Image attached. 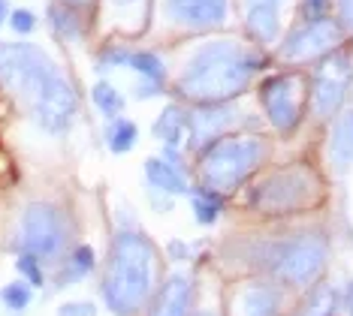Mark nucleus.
I'll use <instances>...</instances> for the list:
<instances>
[{"label": "nucleus", "mask_w": 353, "mask_h": 316, "mask_svg": "<svg viewBox=\"0 0 353 316\" xmlns=\"http://www.w3.org/2000/svg\"><path fill=\"white\" fill-rule=\"evenodd\" d=\"M10 12H12L10 10V0H0V28H3V21L10 19Z\"/></svg>", "instance_id": "nucleus-33"}, {"label": "nucleus", "mask_w": 353, "mask_h": 316, "mask_svg": "<svg viewBox=\"0 0 353 316\" xmlns=\"http://www.w3.org/2000/svg\"><path fill=\"white\" fill-rule=\"evenodd\" d=\"M221 208H223L221 193H214L208 187H196L194 190V217H196L199 226H212L221 217Z\"/></svg>", "instance_id": "nucleus-23"}, {"label": "nucleus", "mask_w": 353, "mask_h": 316, "mask_svg": "<svg viewBox=\"0 0 353 316\" xmlns=\"http://www.w3.org/2000/svg\"><path fill=\"white\" fill-rule=\"evenodd\" d=\"M10 28L15 30V34H21V36L34 34L37 30V15L30 10H12L10 12Z\"/></svg>", "instance_id": "nucleus-28"}, {"label": "nucleus", "mask_w": 353, "mask_h": 316, "mask_svg": "<svg viewBox=\"0 0 353 316\" xmlns=\"http://www.w3.org/2000/svg\"><path fill=\"white\" fill-rule=\"evenodd\" d=\"M190 304H194V280L188 274H172L160 286L151 316H190Z\"/></svg>", "instance_id": "nucleus-14"}, {"label": "nucleus", "mask_w": 353, "mask_h": 316, "mask_svg": "<svg viewBox=\"0 0 353 316\" xmlns=\"http://www.w3.org/2000/svg\"><path fill=\"white\" fill-rule=\"evenodd\" d=\"M184 127H188V115H184L179 105H166L160 112V118L154 120V136L160 142L170 145V148H175L184 139Z\"/></svg>", "instance_id": "nucleus-21"}, {"label": "nucleus", "mask_w": 353, "mask_h": 316, "mask_svg": "<svg viewBox=\"0 0 353 316\" xmlns=\"http://www.w3.org/2000/svg\"><path fill=\"white\" fill-rule=\"evenodd\" d=\"M94 268H97V253H94V247L88 244H79L73 253L67 256V262H63V268L58 274V286H70V283H79L82 277H88Z\"/></svg>", "instance_id": "nucleus-19"}, {"label": "nucleus", "mask_w": 353, "mask_h": 316, "mask_svg": "<svg viewBox=\"0 0 353 316\" xmlns=\"http://www.w3.org/2000/svg\"><path fill=\"white\" fill-rule=\"evenodd\" d=\"M145 178L148 184L160 193H172V196H184L190 193L188 178L181 175V169L170 163V160H160V157H148L145 160Z\"/></svg>", "instance_id": "nucleus-17"}, {"label": "nucleus", "mask_w": 353, "mask_h": 316, "mask_svg": "<svg viewBox=\"0 0 353 316\" xmlns=\"http://www.w3.org/2000/svg\"><path fill=\"white\" fill-rule=\"evenodd\" d=\"M0 302H3V307H10V310H25V307L34 302V286L25 280L6 283V286L0 289Z\"/></svg>", "instance_id": "nucleus-25"}, {"label": "nucleus", "mask_w": 353, "mask_h": 316, "mask_svg": "<svg viewBox=\"0 0 353 316\" xmlns=\"http://www.w3.org/2000/svg\"><path fill=\"white\" fill-rule=\"evenodd\" d=\"M266 157V145L260 139H218L212 142L199 160L203 187L214 193H232Z\"/></svg>", "instance_id": "nucleus-5"}, {"label": "nucleus", "mask_w": 353, "mask_h": 316, "mask_svg": "<svg viewBox=\"0 0 353 316\" xmlns=\"http://www.w3.org/2000/svg\"><path fill=\"white\" fill-rule=\"evenodd\" d=\"M154 289V244L139 226L118 229L109 247L103 302L115 316H133L148 304Z\"/></svg>", "instance_id": "nucleus-3"}, {"label": "nucleus", "mask_w": 353, "mask_h": 316, "mask_svg": "<svg viewBox=\"0 0 353 316\" xmlns=\"http://www.w3.org/2000/svg\"><path fill=\"white\" fill-rule=\"evenodd\" d=\"M341 43V28L339 21L326 19H314V21H302L290 36L281 45V54L290 61H311L320 54H329L332 48H339Z\"/></svg>", "instance_id": "nucleus-9"}, {"label": "nucleus", "mask_w": 353, "mask_h": 316, "mask_svg": "<svg viewBox=\"0 0 353 316\" xmlns=\"http://www.w3.org/2000/svg\"><path fill=\"white\" fill-rule=\"evenodd\" d=\"M239 120V112L232 105H218V103H208L203 109H194L188 115V127L190 136H194V145L199 148H208L212 142L223 139V133Z\"/></svg>", "instance_id": "nucleus-12"}, {"label": "nucleus", "mask_w": 353, "mask_h": 316, "mask_svg": "<svg viewBox=\"0 0 353 316\" xmlns=\"http://www.w3.org/2000/svg\"><path fill=\"white\" fill-rule=\"evenodd\" d=\"M15 271L21 274V280L30 283V286H43L46 283V271H43V262L30 253H19L15 256Z\"/></svg>", "instance_id": "nucleus-26"}, {"label": "nucleus", "mask_w": 353, "mask_h": 316, "mask_svg": "<svg viewBox=\"0 0 353 316\" xmlns=\"http://www.w3.org/2000/svg\"><path fill=\"white\" fill-rule=\"evenodd\" d=\"M49 24H52L54 36L67 39V43H76V39H82V34H85V21H82V15H79V6L63 3V0L49 6Z\"/></svg>", "instance_id": "nucleus-18"}, {"label": "nucleus", "mask_w": 353, "mask_h": 316, "mask_svg": "<svg viewBox=\"0 0 353 316\" xmlns=\"http://www.w3.org/2000/svg\"><path fill=\"white\" fill-rule=\"evenodd\" d=\"M260 67L263 54L254 48L232 39H212L188 58L179 76V91L194 103H227L251 85Z\"/></svg>", "instance_id": "nucleus-2"}, {"label": "nucleus", "mask_w": 353, "mask_h": 316, "mask_svg": "<svg viewBox=\"0 0 353 316\" xmlns=\"http://www.w3.org/2000/svg\"><path fill=\"white\" fill-rule=\"evenodd\" d=\"M329 241L320 232H299L287 238L266 241L254 250V265L266 271L272 280L290 283V286H305L317 280L326 268Z\"/></svg>", "instance_id": "nucleus-4"}, {"label": "nucleus", "mask_w": 353, "mask_h": 316, "mask_svg": "<svg viewBox=\"0 0 353 316\" xmlns=\"http://www.w3.org/2000/svg\"><path fill=\"white\" fill-rule=\"evenodd\" d=\"M302 12H305V21L326 19L329 15V0H302Z\"/></svg>", "instance_id": "nucleus-30"}, {"label": "nucleus", "mask_w": 353, "mask_h": 316, "mask_svg": "<svg viewBox=\"0 0 353 316\" xmlns=\"http://www.w3.org/2000/svg\"><path fill=\"white\" fill-rule=\"evenodd\" d=\"M63 3H73V6H85V3H91V0H63Z\"/></svg>", "instance_id": "nucleus-36"}, {"label": "nucleus", "mask_w": 353, "mask_h": 316, "mask_svg": "<svg viewBox=\"0 0 353 316\" xmlns=\"http://www.w3.org/2000/svg\"><path fill=\"white\" fill-rule=\"evenodd\" d=\"M329 160L339 172H347L353 166V109L341 112L329 133Z\"/></svg>", "instance_id": "nucleus-16"}, {"label": "nucleus", "mask_w": 353, "mask_h": 316, "mask_svg": "<svg viewBox=\"0 0 353 316\" xmlns=\"http://www.w3.org/2000/svg\"><path fill=\"white\" fill-rule=\"evenodd\" d=\"M353 82V58L344 48H332L329 58L317 67L314 76V112L320 118H329L341 109L344 96H347V87Z\"/></svg>", "instance_id": "nucleus-8"}, {"label": "nucleus", "mask_w": 353, "mask_h": 316, "mask_svg": "<svg viewBox=\"0 0 353 316\" xmlns=\"http://www.w3.org/2000/svg\"><path fill=\"white\" fill-rule=\"evenodd\" d=\"M0 85L19 96L43 133L63 136L73 127L79 96L46 48L34 43H0Z\"/></svg>", "instance_id": "nucleus-1"}, {"label": "nucleus", "mask_w": 353, "mask_h": 316, "mask_svg": "<svg viewBox=\"0 0 353 316\" xmlns=\"http://www.w3.org/2000/svg\"><path fill=\"white\" fill-rule=\"evenodd\" d=\"M58 316H97V307L91 302H67L58 307Z\"/></svg>", "instance_id": "nucleus-29"}, {"label": "nucleus", "mask_w": 353, "mask_h": 316, "mask_svg": "<svg viewBox=\"0 0 353 316\" xmlns=\"http://www.w3.org/2000/svg\"><path fill=\"white\" fill-rule=\"evenodd\" d=\"M127 67L139 72L142 82H151V85H160V87H163L166 63H163V58H160V54H154V52H130V58H127Z\"/></svg>", "instance_id": "nucleus-22"}, {"label": "nucleus", "mask_w": 353, "mask_h": 316, "mask_svg": "<svg viewBox=\"0 0 353 316\" xmlns=\"http://www.w3.org/2000/svg\"><path fill=\"white\" fill-rule=\"evenodd\" d=\"M70 220L49 202H34L21 211L15 226V250L30 253L39 262H58L70 247Z\"/></svg>", "instance_id": "nucleus-6"}, {"label": "nucleus", "mask_w": 353, "mask_h": 316, "mask_svg": "<svg viewBox=\"0 0 353 316\" xmlns=\"http://www.w3.org/2000/svg\"><path fill=\"white\" fill-rule=\"evenodd\" d=\"M299 316H332V307H326L323 302H320V298H314V302L305 307Z\"/></svg>", "instance_id": "nucleus-31"}, {"label": "nucleus", "mask_w": 353, "mask_h": 316, "mask_svg": "<svg viewBox=\"0 0 353 316\" xmlns=\"http://www.w3.org/2000/svg\"><path fill=\"white\" fill-rule=\"evenodd\" d=\"M91 100H94V105H97V109L106 118H118L124 112V96H121V91H118L115 85H109V82H97V85H94Z\"/></svg>", "instance_id": "nucleus-24"}, {"label": "nucleus", "mask_w": 353, "mask_h": 316, "mask_svg": "<svg viewBox=\"0 0 353 316\" xmlns=\"http://www.w3.org/2000/svg\"><path fill=\"white\" fill-rule=\"evenodd\" d=\"M281 313V289L272 283H251L239 295V316H278Z\"/></svg>", "instance_id": "nucleus-15"}, {"label": "nucleus", "mask_w": 353, "mask_h": 316, "mask_svg": "<svg viewBox=\"0 0 353 316\" xmlns=\"http://www.w3.org/2000/svg\"><path fill=\"white\" fill-rule=\"evenodd\" d=\"M339 12H341L344 28L353 30V0H339Z\"/></svg>", "instance_id": "nucleus-32"}, {"label": "nucleus", "mask_w": 353, "mask_h": 316, "mask_svg": "<svg viewBox=\"0 0 353 316\" xmlns=\"http://www.w3.org/2000/svg\"><path fill=\"white\" fill-rule=\"evenodd\" d=\"M112 6H118V10H130V6H136L139 0H109Z\"/></svg>", "instance_id": "nucleus-34"}, {"label": "nucleus", "mask_w": 353, "mask_h": 316, "mask_svg": "<svg viewBox=\"0 0 353 316\" xmlns=\"http://www.w3.org/2000/svg\"><path fill=\"white\" fill-rule=\"evenodd\" d=\"M196 316H214V313H205V310H203V313H196Z\"/></svg>", "instance_id": "nucleus-37"}, {"label": "nucleus", "mask_w": 353, "mask_h": 316, "mask_svg": "<svg viewBox=\"0 0 353 316\" xmlns=\"http://www.w3.org/2000/svg\"><path fill=\"white\" fill-rule=\"evenodd\" d=\"M317 193V178L308 166H287L256 184L251 190V205L266 214H290L314 205Z\"/></svg>", "instance_id": "nucleus-7"}, {"label": "nucleus", "mask_w": 353, "mask_h": 316, "mask_svg": "<svg viewBox=\"0 0 353 316\" xmlns=\"http://www.w3.org/2000/svg\"><path fill=\"white\" fill-rule=\"evenodd\" d=\"M127 58H130V52L121 45H106L100 52V58H97V67L100 70H109V67H127Z\"/></svg>", "instance_id": "nucleus-27"}, {"label": "nucleus", "mask_w": 353, "mask_h": 316, "mask_svg": "<svg viewBox=\"0 0 353 316\" xmlns=\"http://www.w3.org/2000/svg\"><path fill=\"white\" fill-rule=\"evenodd\" d=\"M260 103L266 109L272 127L281 133H290L299 124V82L293 76H272L260 85Z\"/></svg>", "instance_id": "nucleus-10"}, {"label": "nucleus", "mask_w": 353, "mask_h": 316, "mask_svg": "<svg viewBox=\"0 0 353 316\" xmlns=\"http://www.w3.org/2000/svg\"><path fill=\"white\" fill-rule=\"evenodd\" d=\"M163 6L170 21L194 30L221 28L230 15V0H163Z\"/></svg>", "instance_id": "nucleus-11"}, {"label": "nucleus", "mask_w": 353, "mask_h": 316, "mask_svg": "<svg viewBox=\"0 0 353 316\" xmlns=\"http://www.w3.org/2000/svg\"><path fill=\"white\" fill-rule=\"evenodd\" d=\"M281 6L284 0H245L248 34L260 43H275L281 36Z\"/></svg>", "instance_id": "nucleus-13"}, {"label": "nucleus", "mask_w": 353, "mask_h": 316, "mask_svg": "<svg viewBox=\"0 0 353 316\" xmlns=\"http://www.w3.org/2000/svg\"><path fill=\"white\" fill-rule=\"evenodd\" d=\"M136 142H139V127H136L130 118H124V115L109 118V124H106V148L112 154L133 151Z\"/></svg>", "instance_id": "nucleus-20"}, {"label": "nucleus", "mask_w": 353, "mask_h": 316, "mask_svg": "<svg viewBox=\"0 0 353 316\" xmlns=\"http://www.w3.org/2000/svg\"><path fill=\"white\" fill-rule=\"evenodd\" d=\"M344 304H347V316H353V283L347 286V298H344Z\"/></svg>", "instance_id": "nucleus-35"}]
</instances>
